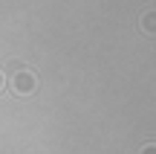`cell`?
I'll return each instance as SVG.
<instances>
[{
	"label": "cell",
	"mask_w": 156,
	"mask_h": 154,
	"mask_svg": "<svg viewBox=\"0 0 156 154\" xmlns=\"http://www.w3.org/2000/svg\"><path fill=\"white\" fill-rule=\"evenodd\" d=\"M12 90H15L17 96H29V93H35V90H38V76H35L29 67L15 70V79H12Z\"/></svg>",
	"instance_id": "obj_1"
},
{
	"label": "cell",
	"mask_w": 156,
	"mask_h": 154,
	"mask_svg": "<svg viewBox=\"0 0 156 154\" xmlns=\"http://www.w3.org/2000/svg\"><path fill=\"white\" fill-rule=\"evenodd\" d=\"M145 29H147V32H153V15L145 17Z\"/></svg>",
	"instance_id": "obj_2"
},
{
	"label": "cell",
	"mask_w": 156,
	"mask_h": 154,
	"mask_svg": "<svg viewBox=\"0 0 156 154\" xmlns=\"http://www.w3.org/2000/svg\"><path fill=\"white\" fill-rule=\"evenodd\" d=\"M142 154H156V151H153V145H145V151H142Z\"/></svg>",
	"instance_id": "obj_3"
},
{
	"label": "cell",
	"mask_w": 156,
	"mask_h": 154,
	"mask_svg": "<svg viewBox=\"0 0 156 154\" xmlns=\"http://www.w3.org/2000/svg\"><path fill=\"white\" fill-rule=\"evenodd\" d=\"M3 85H6V76H3V70H0V90H3Z\"/></svg>",
	"instance_id": "obj_4"
}]
</instances>
